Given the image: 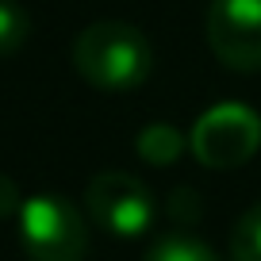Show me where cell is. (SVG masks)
<instances>
[{"label":"cell","mask_w":261,"mask_h":261,"mask_svg":"<svg viewBox=\"0 0 261 261\" xmlns=\"http://www.w3.org/2000/svg\"><path fill=\"white\" fill-rule=\"evenodd\" d=\"M27 35H31V19L16 0H0V58H12L23 50Z\"/></svg>","instance_id":"ba28073f"},{"label":"cell","mask_w":261,"mask_h":261,"mask_svg":"<svg viewBox=\"0 0 261 261\" xmlns=\"http://www.w3.org/2000/svg\"><path fill=\"white\" fill-rule=\"evenodd\" d=\"M261 146V115L250 104L223 100L207 108L188 130V150L207 169H238Z\"/></svg>","instance_id":"7a4b0ae2"},{"label":"cell","mask_w":261,"mask_h":261,"mask_svg":"<svg viewBox=\"0 0 261 261\" xmlns=\"http://www.w3.org/2000/svg\"><path fill=\"white\" fill-rule=\"evenodd\" d=\"M230 261H261V204H253L230 234Z\"/></svg>","instance_id":"9c48e42d"},{"label":"cell","mask_w":261,"mask_h":261,"mask_svg":"<svg viewBox=\"0 0 261 261\" xmlns=\"http://www.w3.org/2000/svg\"><path fill=\"white\" fill-rule=\"evenodd\" d=\"M73 69L92 89L130 92L146 85L154 69V46L139 27L123 19H100L73 39Z\"/></svg>","instance_id":"6da1fadb"},{"label":"cell","mask_w":261,"mask_h":261,"mask_svg":"<svg viewBox=\"0 0 261 261\" xmlns=\"http://www.w3.org/2000/svg\"><path fill=\"white\" fill-rule=\"evenodd\" d=\"M19 242L31 261H85L89 227L62 196H31L19 207Z\"/></svg>","instance_id":"3957f363"},{"label":"cell","mask_w":261,"mask_h":261,"mask_svg":"<svg viewBox=\"0 0 261 261\" xmlns=\"http://www.w3.org/2000/svg\"><path fill=\"white\" fill-rule=\"evenodd\" d=\"M85 207H89L92 223L100 230H108L112 238H142L154 223V196L142 180H135L130 173L108 169L96 173L85 188Z\"/></svg>","instance_id":"277c9868"},{"label":"cell","mask_w":261,"mask_h":261,"mask_svg":"<svg viewBox=\"0 0 261 261\" xmlns=\"http://www.w3.org/2000/svg\"><path fill=\"white\" fill-rule=\"evenodd\" d=\"M142 261H219V253L192 234H165L146 250Z\"/></svg>","instance_id":"52a82bcc"},{"label":"cell","mask_w":261,"mask_h":261,"mask_svg":"<svg viewBox=\"0 0 261 261\" xmlns=\"http://www.w3.org/2000/svg\"><path fill=\"white\" fill-rule=\"evenodd\" d=\"M204 31L219 65L234 73L261 69V0H212Z\"/></svg>","instance_id":"5b68a950"},{"label":"cell","mask_w":261,"mask_h":261,"mask_svg":"<svg viewBox=\"0 0 261 261\" xmlns=\"http://www.w3.org/2000/svg\"><path fill=\"white\" fill-rule=\"evenodd\" d=\"M185 146H188V139L177 127H169V123H150L135 139V150H139V158L146 165H173L185 154Z\"/></svg>","instance_id":"8992f818"},{"label":"cell","mask_w":261,"mask_h":261,"mask_svg":"<svg viewBox=\"0 0 261 261\" xmlns=\"http://www.w3.org/2000/svg\"><path fill=\"white\" fill-rule=\"evenodd\" d=\"M19 207H23V200H19V188L12 185V177H4V173H0V219H12V215H19Z\"/></svg>","instance_id":"30bf717a"}]
</instances>
